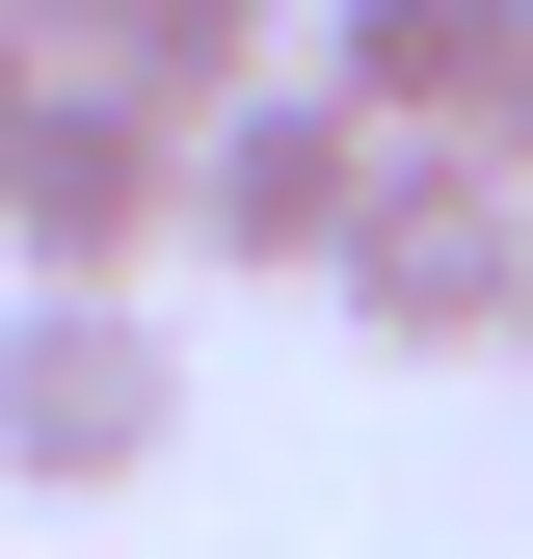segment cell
<instances>
[{"instance_id": "1", "label": "cell", "mask_w": 533, "mask_h": 559, "mask_svg": "<svg viewBox=\"0 0 533 559\" xmlns=\"http://www.w3.org/2000/svg\"><path fill=\"white\" fill-rule=\"evenodd\" d=\"M161 453H187L161 294H0V479H27V507H133Z\"/></svg>"}, {"instance_id": "2", "label": "cell", "mask_w": 533, "mask_h": 559, "mask_svg": "<svg viewBox=\"0 0 533 559\" xmlns=\"http://www.w3.org/2000/svg\"><path fill=\"white\" fill-rule=\"evenodd\" d=\"M400 373H453V346H507L533 320V187H481V160H374V214H347V266H320Z\"/></svg>"}, {"instance_id": "3", "label": "cell", "mask_w": 533, "mask_h": 559, "mask_svg": "<svg viewBox=\"0 0 533 559\" xmlns=\"http://www.w3.org/2000/svg\"><path fill=\"white\" fill-rule=\"evenodd\" d=\"M347 214H374V133L320 107V81H240L214 133H187V240L266 266V294H320V266H347Z\"/></svg>"}, {"instance_id": "4", "label": "cell", "mask_w": 533, "mask_h": 559, "mask_svg": "<svg viewBox=\"0 0 533 559\" xmlns=\"http://www.w3.org/2000/svg\"><path fill=\"white\" fill-rule=\"evenodd\" d=\"M161 240H187V133L161 107H54V160L0 187V266H27V294H161Z\"/></svg>"}, {"instance_id": "5", "label": "cell", "mask_w": 533, "mask_h": 559, "mask_svg": "<svg viewBox=\"0 0 533 559\" xmlns=\"http://www.w3.org/2000/svg\"><path fill=\"white\" fill-rule=\"evenodd\" d=\"M481 27L507 0H294V81L374 133V160H453V107H481Z\"/></svg>"}, {"instance_id": "6", "label": "cell", "mask_w": 533, "mask_h": 559, "mask_svg": "<svg viewBox=\"0 0 533 559\" xmlns=\"http://www.w3.org/2000/svg\"><path fill=\"white\" fill-rule=\"evenodd\" d=\"M81 81L161 107V133H214L240 81H294V0H81Z\"/></svg>"}, {"instance_id": "7", "label": "cell", "mask_w": 533, "mask_h": 559, "mask_svg": "<svg viewBox=\"0 0 533 559\" xmlns=\"http://www.w3.org/2000/svg\"><path fill=\"white\" fill-rule=\"evenodd\" d=\"M453 160H481V187H533V0L481 27V107H453Z\"/></svg>"}, {"instance_id": "8", "label": "cell", "mask_w": 533, "mask_h": 559, "mask_svg": "<svg viewBox=\"0 0 533 559\" xmlns=\"http://www.w3.org/2000/svg\"><path fill=\"white\" fill-rule=\"evenodd\" d=\"M54 107H81V53H0V187L54 160Z\"/></svg>"}, {"instance_id": "9", "label": "cell", "mask_w": 533, "mask_h": 559, "mask_svg": "<svg viewBox=\"0 0 533 559\" xmlns=\"http://www.w3.org/2000/svg\"><path fill=\"white\" fill-rule=\"evenodd\" d=\"M0 53H81V0H0Z\"/></svg>"}, {"instance_id": "10", "label": "cell", "mask_w": 533, "mask_h": 559, "mask_svg": "<svg viewBox=\"0 0 533 559\" xmlns=\"http://www.w3.org/2000/svg\"><path fill=\"white\" fill-rule=\"evenodd\" d=\"M507 346H533V320H507Z\"/></svg>"}]
</instances>
